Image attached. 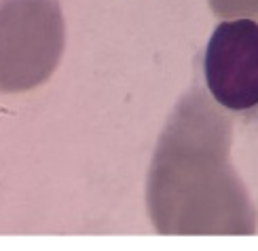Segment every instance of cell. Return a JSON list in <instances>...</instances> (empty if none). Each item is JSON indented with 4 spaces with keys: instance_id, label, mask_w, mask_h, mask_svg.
Listing matches in <instances>:
<instances>
[{
    "instance_id": "obj_1",
    "label": "cell",
    "mask_w": 258,
    "mask_h": 251,
    "mask_svg": "<svg viewBox=\"0 0 258 251\" xmlns=\"http://www.w3.org/2000/svg\"><path fill=\"white\" fill-rule=\"evenodd\" d=\"M231 125L192 93L161 137L150 169L148 207L161 232L248 234L252 209L229 162Z\"/></svg>"
},
{
    "instance_id": "obj_2",
    "label": "cell",
    "mask_w": 258,
    "mask_h": 251,
    "mask_svg": "<svg viewBox=\"0 0 258 251\" xmlns=\"http://www.w3.org/2000/svg\"><path fill=\"white\" fill-rule=\"evenodd\" d=\"M63 51L57 0L0 3V91L19 93L45 82Z\"/></svg>"
},
{
    "instance_id": "obj_3",
    "label": "cell",
    "mask_w": 258,
    "mask_h": 251,
    "mask_svg": "<svg viewBox=\"0 0 258 251\" xmlns=\"http://www.w3.org/2000/svg\"><path fill=\"white\" fill-rule=\"evenodd\" d=\"M212 97L233 112L258 106V24L254 19L222 21L203 57Z\"/></svg>"
},
{
    "instance_id": "obj_4",
    "label": "cell",
    "mask_w": 258,
    "mask_h": 251,
    "mask_svg": "<svg viewBox=\"0 0 258 251\" xmlns=\"http://www.w3.org/2000/svg\"><path fill=\"white\" fill-rule=\"evenodd\" d=\"M216 15L237 17V15H254L258 17V0H210Z\"/></svg>"
}]
</instances>
